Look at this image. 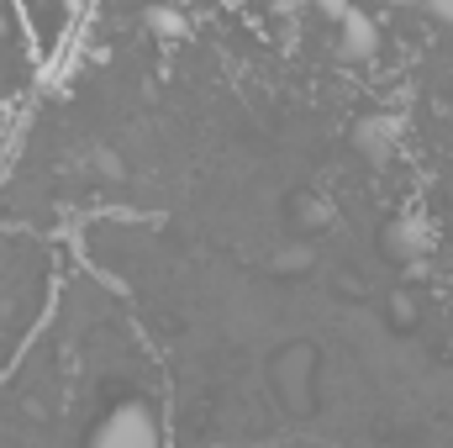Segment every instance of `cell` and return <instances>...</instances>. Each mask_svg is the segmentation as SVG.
<instances>
[{
	"instance_id": "cell-1",
	"label": "cell",
	"mask_w": 453,
	"mask_h": 448,
	"mask_svg": "<svg viewBox=\"0 0 453 448\" xmlns=\"http://www.w3.org/2000/svg\"><path fill=\"white\" fill-rule=\"evenodd\" d=\"M90 444L96 448H158L164 444V428H158V417L142 401H127V406H116L106 422H96Z\"/></svg>"
},
{
	"instance_id": "cell-2",
	"label": "cell",
	"mask_w": 453,
	"mask_h": 448,
	"mask_svg": "<svg viewBox=\"0 0 453 448\" xmlns=\"http://www.w3.org/2000/svg\"><path fill=\"white\" fill-rule=\"evenodd\" d=\"M395 137H401V121L385 116V112L358 116V121H353V148H358L369 164H385V158L395 153Z\"/></svg>"
},
{
	"instance_id": "cell-3",
	"label": "cell",
	"mask_w": 453,
	"mask_h": 448,
	"mask_svg": "<svg viewBox=\"0 0 453 448\" xmlns=\"http://www.w3.org/2000/svg\"><path fill=\"white\" fill-rule=\"evenodd\" d=\"M338 27H342V32H338L342 58L364 64V58H374V53H380V27H374V16H364V11H348Z\"/></svg>"
},
{
	"instance_id": "cell-4",
	"label": "cell",
	"mask_w": 453,
	"mask_h": 448,
	"mask_svg": "<svg viewBox=\"0 0 453 448\" xmlns=\"http://www.w3.org/2000/svg\"><path fill=\"white\" fill-rule=\"evenodd\" d=\"M395 264H411V259H422L427 253V222L422 217H395V222L385 227V243H380Z\"/></svg>"
},
{
	"instance_id": "cell-5",
	"label": "cell",
	"mask_w": 453,
	"mask_h": 448,
	"mask_svg": "<svg viewBox=\"0 0 453 448\" xmlns=\"http://www.w3.org/2000/svg\"><path fill=\"white\" fill-rule=\"evenodd\" d=\"M142 27H148L153 37H185V16H180L174 5H148V11H142Z\"/></svg>"
},
{
	"instance_id": "cell-6",
	"label": "cell",
	"mask_w": 453,
	"mask_h": 448,
	"mask_svg": "<svg viewBox=\"0 0 453 448\" xmlns=\"http://www.w3.org/2000/svg\"><path fill=\"white\" fill-rule=\"evenodd\" d=\"M274 269H280V274H296V269H311V248H285V253L274 259Z\"/></svg>"
},
{
	"instance_id": "cell-7",
	"label": "cell",
	"mask_w": 453,
	"mask_h": 448,
	"mask_svg": "<svg viewBox=\"0 0 453 448\" xmlns=\"http://www.w3.org/2000/svg\"><path fill=\"white\" fill-rule=\"evenodd\" d=\"M317 11H322L327 21H342V16L353 11V0H317Z\"/></svg>"
},
{
	"instance_id": "cell-8",
	"label": "cell",
	"mask_w": 453,
	"mask_h": 448,
	"mask_svg": "<svg viewBox=\"0 0 453 448\" xmlns=\"http://www.w3.org/2000/svg\"><path fill=\"white\" fill-rule=\"evenodd\" d=\"M96 169H101L106 180H116V174H121V158H116L111 148H101V158H96Z\"/></svg>"
},
{
	"instance_id": "cell-9",
	"label": "cell",
	"mask_w": 453,
	"mask_h": 448,
	"mask_svg": "<svg viewBox=\"0 0 453 448\" xmlns=\"http://www.w3.org/2000/svg\"><path fill=\"white\" fill-rule=\"evenodd\" d=\"M427 11H433L443 27H453V0H427Z\"/></svg>"
},
{
	"instance_id": "cell-10",
	"label": "cell",
	"mask_w": 453,
	"mask_h": 448,
	"mask_svg": "<svg viewBox=\"0 0 453 448\" xmlns=\"http://www.w3.org/2000/svg\"><path fill=\"white\" fill-rule=\"evenodd\" d=\"M390 312H395L401 322H411V296H395V301H390Z\"/></svg>"
},
{
	"instance_id": "cell-11",
	"label": "cell",
	"mask_w": 453,
	"mask_h": 448,
	"mask_svg": "<svg viewBox=\"0 0 453 448\" xmlns=\"http://www.w3.org/2000/svg\"><path fill=\"white\" fill-rule=\"evenodd\" d=\"M301 217H306V222H327V206H317V201H311V206H301Z\"/></svg>"
},
{
	"instance_id": "cell-12",
	"label": "cell",
	"mask_w": 453,
	"mask_h": 448,
	"mask_svg": "<svg viewBox=\"0 0 453 448\" xmlns=\"http://www.w3.org/2000/svg\"><path fill=\"white\" fill-rule=\"evenodd\" d=\"M449 190H453V180H449Z\"/></svg>"
}]
</instances>
